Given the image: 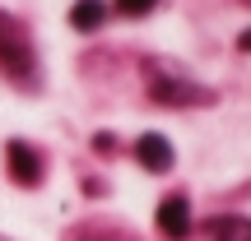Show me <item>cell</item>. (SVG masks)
Listing matches in <instances>:
<instances>
[{
  "label": "cell",
  "mask_w": 251,
  "mask_h": 241,
  "mask_svg": "<svg viewBox=\"0 0 251 241\" xmlns=\"http://www.w3.org/2000/svg\"><path fill=\"white\" fill-rule=\"evenodd\" d=\"M205 232L214 241H251V218H209Z\"/></svg>",
  "instance_id": "cell-4"
},
{
  "label": "cell",
  "mask_w": 251,
  "mask_h": 241,
  "mask_svg": "<svg viewBox=\"0 0 251 241\" xmlns=\"http://www.w3.org/2000/svg\"><path fill=\"white\" fill-rule=\"evenodd\" d=\"M153 5H158V0H117V9H121V14H149Z\"/></svg>",
  "instance_id": "cell-8"
},
{
  "label": "cell",
  "mask_w": 251,
  "mask_h": 241,
  "mask_svg": "<svg viewBox=\"0 0 251 241\" xmlns=\"http://www.w3.org/2000/svg\"><path fill=\"white\" fill-rule=\"evenodd\" d=\"M158 232L172 237V241H181V237L191 232V204L181 195H172V199H163V204H158Z\"/></svg>",
  "instance_id": "cell-2"
},
{
  "label": "cell",
  "mask_w": 251,
  "mask_h": 241,
  "mask_svg": "<svg viewBox=\"0 0 251 241\" xmlns=\"http://www.w3.org/2000/svg\"><path fill=\"white\" fill-rule=\"evenodd\" d=\"M5 162H9V176H14L19 186H37V181H42V158H37L28 144L14 139V144L5 149Z\"/></svg>",
  "instance_id": "cell-1"
},
{
  "label": "cell",
  "mask_w": 251,
  "mask_h": 241,
  "mask_svg": "<svg viewBox=\"0 0 251 241\" xmlns=\"http://www.w3.org/2000/svg\"><path fill=\"white\" fill-rule=\"evenodd\" d=\"M102 14H107V5H102V0H75V9H70V23L79 28V33H93V28L102 23Z\"/></svg>",
  "instance_id": "cell-5"
},
{
  "label": "cell",
  "mask_w": 251,
  "mask_h": 241,
  "mask_svg": "<svg viewBox=\"0 0 251 241\" xmlns=\"http://www.w3.org/2000/svg\"><path fill=\"white\" fill-rule=\"evenodd\" d=\"M135 158L149 172H168L172 167V144L163 139V134H140V139H135Z\"/></svg>",
  "instance_id": "cell-3"
},
{
  "label": "cell",
  "mask_w": 251,
  "mask_h": 241,
  "mask_svg": "<svg viewBox=\"0 0 251 241\" xmlns=\"http://www.w3.org/2000/svg\"><path fill=\"white\" fill-rule=\"evenodd\" d=\"M237 42H242V51H251V28H247V33H242V37H237Z\"/></svg>",
  "instance_id": "cell-9"
},
{
  "label": "cell",
  "mask_w": 251,
  "mask_h": 241,
  "mask_svg": "<svg viewBox=\"0 0 251 241\" xmlns=\"http://www.w3.org/2000/svg\"><path fill=\"white\" fill-rule=\"evenodd\" d=\"M0 65H5L9 74L28 70V46H14V42H0Z\"/></svg>",
  "instance_id": "cell-7"
},
{
  "label": "cell",
  "mask_w": 251,
  "mask_h": 241,
  "mask_svg": "<svg viewBox=\"0 0 251 241\" xmlns=\"http://www.w3.org/2000/svg\"><path fill=\"white\" fill-rule=\"evenodd\" d=\"M153 98H158V102H200L205 93L186 88V84H172V79H158V84H153Z\"/></svg>",
  "instance_id": "cell-6"
}]
</instances>
